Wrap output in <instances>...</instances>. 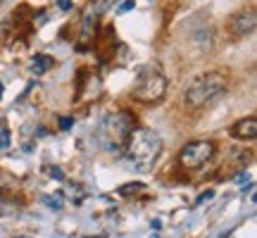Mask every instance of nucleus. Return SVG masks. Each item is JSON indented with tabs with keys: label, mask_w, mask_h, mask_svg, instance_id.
Instances as JSON below:
<instances>
[{
	"label": "nucleus",
	"mask_w": 257,
	"mask_h": 238,
	"mask_svg": "<svg viewBox=\"0 0 257 238\" xmlns=\"http://www.w3.org/2000/svg\"><path fill=\"white\" fill-rule=\"evenodd\" d=\"M126 155L131 165L136 167V172H150V167L157 162V157L162 153V138L157 131L150 129H136L126 141Z\"/></svg>",
	"instance_id": "f257e3e1"
},
{
	"label": "nucleus",
	"mask_w": 257,
	"mask_h": 238,
	"mask_svg": "<svg viewBox=\"0 0 257 238\" xmlns=\"http://www.w3.org/2000/svg\"><path fill=\"white\" fill-rule=\"evenodd\" d=\"M255 24H257L255 12H252V10H248V12H240V15H236V17L231 19V22H229V31H231V36L243 38V36H250V34L255 31Z\"/></svg>",
	"instance_id": "423d86ee"
},
{
	"label": "nucleus",
	"mask_w": 257,
	"mask_h": 238,
	"mask_svg": "<svg viewBox=\"0 0 257 238\" xmlns=\"http://www.w3.org/2000/svg\"><path fill=\"white\" fill-rule=\"evenodd\" d=\"M22 238H27V236H22Z\"/></svg>",
	"instance_id": "aec40b11"
},
{
	"label": "nucleus",
	"mask_w": 257,
	"mask_h": 238,
	"mask_svg": "<svg viewBox=\"0 0 257 238\" xmlns=\"http://www.w3.org/2000/svg\"><path fill=\"white\" fill-rule=\"evenodd\" d=\"M55 3H57V8L64 10V12H67V10H72V0H55Z\"/></svg>",
	"instance_id": "4468645a"
},
{
	"label": "nucleus",
	"mask_w": 257,
	"mask_h": 238,
	"mask_svg": "<svg viewBox=\"0 0 257 238\" xmlns=\"http://www.w3.org/2000/svg\"><path fill=\"white\" fill-rule=\"evenodd\" d=\"M46 205H50V210H62V198H60V195H57V198L48 195V198H46Z\"/></svg>",
	"instance_id": "9d476101"
},
{
	"label": "nucleus",
	"mask_w": 257,
	"mask_h": 238,
	"mask_svg": "<svg viewBox=\"0 0 257 238\" xmlns=\"http://www.w3.org/2000/svg\"><path fill=\"white\" fill-rule=\"evenodd\" d=\"M72 124H74L72 117H62V119H60V129H62V131H69V129H72Z\"/></svg>",
	"instance_id": "f8f14e48"
},
{
	"label": "nucleus",
	"mask_w": 257,
	"mask_h": 238,
	"mask_svg": "<svg viewBox=\"0 0 257 238\" xmlns=\"http://www.w3.org/2000/svg\"><path fill=\"white\" fill-rule=\"evenodd\" d=\"M226 93V79L219 72H207L200 74L198 79H193L188 83V88L184 93V100L191 110H202L212 105L214 100H219L221 95Z\"/></svg>",
	"instance_id": "f03ea898"
},
{
	"label": "nucleus",
	"mask_w": 257,
	"mask_h": 238,
	"mask_svg": "<svg viewBox=\"0 0 257 238\" xmlns=\"http://www.w3.org/2000/svg\"><path fill=\"white\" fill-rule=\"evenodd\" d=\"M219 238H226V233H221V236H219Z\"/></svg>",
	"instance_id": "6ab92c4d"
},
{
	"label": "nucleus",
	"mask_w": 257,
	"mask_h": 238,
	"mask_svg": "<svg viewBox=\"0 0 257 238\" xmlns=\"http://www.w3.org/2000/svg\"><path fill=\"white\" fill-rule=\"evenodd\" d=\"M50 176H53V179H57V181H64V174L57 169V167H53V169H50Z\"/></svg>",
	"instance_id": "2eb2a0df"
},
{
	"label": "nucleus",
	"mask_w": 257,
	"mask_h": 238,
	"mask_svg": "<svg viewBox=\"0 0 257 238\" xmlns=\"http://www.w3.org/2000/svg\"><path fill=\"white\" fill-rule=\"evenodd\" d=\"M29 67H31V74H46L48 69H50V67H53V60H50V57L48 55H43V53H38V55H34L31 57V64H29Z\"/></svg>",
	"instance_id": "6e6552de"
},
{
	"label": "nucleus",
	"mask_w": 257,
	"mask_h": 238,
	"mask_svg": "<svg viewBox=\"0 0 257 238\" xmlns=\"http://www.w3.org/2000/svg\"><path fill=\"white\" fill-rule=\"evenodd\" d=\"M212 195H214V191H207V193H202L200 198H198V202H202V200H210Z\"/></svg>",
	"instance_id": "dca6fc26"
},
{
	"label": "nucleus",
	"mask_w": 257,
	"mask_h": 238,
	"mask_svg": "<svg viewBox=\"0 0 257 238\" xmlns=\"http://www.w3.org/2000/svg\"><path fill=\"white\" fill-rule=\"evenodd\" d=\"M153 229H155V231L162 229V226H160V219H153Z\"/></svg>",
	"instance_id": "f3484780"
},
{
	"label": "nucleus",
	"mask_w": 257,
	"mask_h": 238,
	"mask_svg": "<svg viewBox=\"0 0 257 238\" xmlns=\"http://www.w3.org/2000/svg\"><path fill=\"white\" fill-rule=\"evenodd\" d=\"M136 8V3H134V0H124V3H121V8H119V12H128V10H134Z\"/></svg>",
	"instance_id": "ddd939ff"
},
{
	"label": "nucleus",
	"mask_w": 257,
	"mask_h": 238,
	"mask_svg": "<svg viewBox=\"0 0 257 238\" xmlns=\"http://www.w3.org/2000/svg\"><path fill=\"white\" fill-rule=\"evenodd\" d=\"M214 155V143L212 141H191L181 148L179 153V162L186 169H200L202 165H207Z\"/></svg>",
	"instance_id": "39448f33"
},
{
	"label": "nucleus",
	"mask_w": 257,
	"mask_h": 238,
	"mask_svg": "<svg viewBox=\"0 0 257 238\" xmlns=\"http://www.w3.org/2000/svg\"><path fill=\"white\" fill-rule=\"evenodd\" d=\"M3 91H5V86H3V83H0V100H3Z\"/></svg>",
	"instance_id": "a211bd4d"
},
{
	"label": "nucleus",
	"mask_w": 257,
	"mask_h": 238,
	"mask_svg": "<svg viewBox=\"0 0 257 238\" xmlns=\"http://www.w3.org/2000/svg\"><path fill=\"white\" fill-rule=\"evenodd\" d=\"M10 146V131H0V150Z\"/></svg>",
	"instance_id": "9b49d317"
},
{
	"label": "nucleus",
	"mask_w": 257,
	"mask_h": 238,
	"mask_svg": "<svg viewBox=\"0 0 257 238\" xmlns=\"http://www.w3.org/2000/svg\"><path fill=\"white\" fill-rule=\"evenodd\" d=\"M231 136L238 138V141H252L257 136V119L245 117V119H240V122H236L231 127Z\"/></svg>",
	"instance_id": "0eeeda50"
},
{
	"label": "nucleus",
	"mask_w": 257,
	"mask_h": 238,
	"mask_svg": "<svg viewBox=\"0 0 257 238\" xmlns=\"http://www.w3.org/2000/svg\"><path fill=\"white\" fill-rule=\"evenodd\" d=\"M131 127H134V117L128 112H114L110 117H105L100 127V138L105 148L114 153V150L126 146L128 136H131Z\"/></svg>",
	"instance_id": "7ed1b4c3"
},
{
	"label": "nucleus",
	"mask_w": 257,
	"mask_h": 238,
	"mask_svg": "<svg viewBox=\"0 0 257 238\" xmlns=\"http://www.w3.org/2000/svg\"><path fill=\"white\" fill-rule=\"evenodd\" d=\"M143 188H146V186H143V183H126V186H121V195H134V193H138V191H143Z\"/></svg>",
	"instance_id": "1a4fd4ad"
},
{
	"label": "nucleus",
	"mask_w": 257,
	"mask_h": 238,
	"mask_svg": "<svg viewBox=\"0 0 257 238\" xmlns=\"http://www.w3.org/2000/svg\"><path fill=\"white\" fill-rule=\"evenodd\" d=\"M167 76L160 72H141L138 76L136 86H134V91L131 95L136 98L138 102H146V105H153V102H160L165 98L167 93Z\"/></svg>",
	"instance_id": "20e7f679"
}]
</instances>
